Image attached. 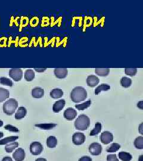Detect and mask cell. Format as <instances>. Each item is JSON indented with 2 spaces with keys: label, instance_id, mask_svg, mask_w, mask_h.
<instances>
[{
  "label": "cell",
  "instance_id": "6da1fadb",
  "mask_svg": "<svg viewBox=\"0 0 143 161\" xmlns=\"http://www.w3.org/2000/svg\"><path fill=\"white\" fill-rule=\"evenodd\" d=\"M88 93L82 86H76L70 92V99L74 103H80L85 100Z\"/></svg>",
  "mask_w": 143,
  "mask_h": 161
},
{
  "label": "cell",
  "instance_id": "7a4b0ae2",
  "mask_svg": "<svg viewBox=\"0 0 143 161\" xmlns=\"http://www.w3.org/2000/svg\"><path fill=\"white\" fill-rule=\"evenodd\" d=\"M74 125L76 130L85 131L90 125V119L87 115H80L74 121Z\"/></svg>",
  "mask_w": 143,
  "mask_h": 161
},
{
  "label": "cell",
  "instance_id": "3957f363",
  "mask_svg": "<svg viewBox=\"0 0 143 161\" xmlns=\"http://www.w3.org/2000/svg\"><path fill=\"white\" fill-rule=\"evenodd\" d=\"M18 102L14 98L7 100L3 105V112L7 115H12L14 114L18 108Z\"/></svg>",
  "mask_w": 143,
  "mask_h": 161
},
{
  "label": "cell",
  "instance_id": "277c9868",
  "mask_svg": "<svg viewBox=\"0 0 143 161\" xmlns=\"http://www.w3.org/2000/svg\"><path fill=\"white\" fill-rule=\"evenodd\" d=\"M30 152L33 155H39L42 152L44 147L42 144L38 142H34L30 144Z\"/></svg>",
  "mask_w": 143,
  "mask_h": 161
},
{
  "label": "cell",
  "instance_id": "5b68a950",
  "mask_svg": "<svg viewBox=\"0 0 143 161\" xmlns=\"http://www.w3.org/2000/svg\"><path fill=\"white\" fill-rule=\"evenodd\" d=\"M8 75L14 81L19 82L23 78V71L19 68H13L9 70Z\"/></svg>",
  "mask_w": 143,
  "mask_h": 161
},
{
  "label": "cell",
  "instance_id": "8992f818",
  "mask_svg": "<svg viewBox=\"0 0 143 161\" xmlns=\"http://www.w3.org/2000/svg\"><path fill=\"white\" fill-rule=\"evenodd\" d=\"M85 141V136L82 132H75L72 136V142L74 145L80 146Z\"/></svg>",
  "mask_w": 143,
  "mask_h": 161
},
{
  "label": "cell",
  "instance_id": "52a82bcc",
  "mask_svg": "<svg viewBox=\"0 0 143 161\" xmlns=\"http://www.w3.org/2000/svg\"><path fill=\"white\" fill-rule=\"evenodd\" d=\"M89 152L92 155H100L102 152V146L98 143H92L89 146Z\"/></svg>",
  "mask_w": 143,
  "mask_h": 161
},
{
  "label": "cell",
  "instance_id": "ba28073f",
  "mask_svg": "<svg viewBox=\"0 0 143 161\" xmlns=\"http://www.w3.org/2000/svg\"><path fill=\"white\" fill-rule=\"evenodd\" d=\"M100 139L103 144H108L113 142V135L112 132L108 131H106L101 134Z\"/></svg>",
  "mask_w": 143,
  "mask_h": 161
},
{
  "label": "cell",
  "instance_id": "9c48e42d",
  "mask_svg": "<svg viewBox=\"0 0 143 161\" xmlns=\"http://www.w3.org/2000/svg\"><path fill=\"white\" fill-rule=\"evenodd\" d=\"M77 115L76 110L72 108H68L64 112V117L68 121L74 119Z\"/></svg>",
  "mask_w": 143,
  "mask_h": 161
},
{
  "label": "cell",
  "instance_id": "30bf717a",
  "mask_svg": "<svg viewBox=\"0 0 143 161\" xmlns=\"http://www.w3.org/2000/svg\"><path fill=\"white\" fill-rule=\"evenodd\" d=\"M26 157L25 151L22 148H19L13 153V158L16 161H23Z\"/></svg>",
  "mask_w": 143,
  "mask_h": 161
},
{
  "label": "cell",
  "instance_id": "8fae6325",
  "mask_svg": "<svg viewBox=\"0 0 143 161\" xmlns=\"http://www.w3.org/2000/svg\"><path fill=\"white\" fill-rule=\"evenodd\" d=\"M54 73L57 78L64 79L68 75V70L66 68H56Z\"/></svg>",
  "mask_w": 143,
  "mask_h": 161
},
{
  "label": "cell",
  "instance_id": "7c38bea8",
  "mask_svg": "<svg viewBox=\"0 0 143 161\" xmlns=\"http://www.w3.org/2000/svg\"><path fill=\"white\" fill-rule=\"evenodd\" d=\"M100 82V79L96 75H91L87 76L86 82L88 86L95 87L97 86Z\"/></svg>",
  "mask_w": 143,
  "mask_h": 161
},
{
  "label": "cell",
  "instance_id": "4fadbf2b",
  "mask_svg": "<svg viewBox=\"0 0 143 161\" xmlns=\"http://www.w3.org/2000/svg\"><path fill=\"white\" fill-rule=\"evenodd\" d=\"M66 104V101L64 99H60L57 100L52 106V110L54 113H58L61 110H62Z\"/></svg>",
  "mask_w": 143,
  "mask_h": 161
},
{
  "label": "cell",
  "instance_id": "5bb4252c",
  "mask_svg": "<svg viewBox=\"0 0 143 161\" xmlns=\"http://www.w3.org/2000/svg\"><path fill=\"white\" fill-rule=\"evenodd\" d=\"M31 94L35 98H41L44 96V90L41 87H35L32 90Z\"/></svg>",
  "mask_w": 143,
  "mask_h": 161
},
{
  "label": "cell",
  "instance_id": "9a60e30c",
  "mask_svg": "<svg viewBox=\"0 0 143 161\" xmlns=\"http://www.w3.org/2000/svg\"><path fill=\"white\" fill-rule=\"evenodd\" d=\"M27 114V110L23 106L19 107L15 114V119L19 120L24 118Z\"/></svg>",
  "mask_w": 143,
  "mask_h": 161
},
{
  "label": "cell",
  "instance_id": "2e32d148",
  "mask_svg": "<svg viewBox=\"0 0 143 161\" xmlns=\"http://www.w3.org/2000/svg\"><path fill=\"white\" fill-rule=\"evenodd\" d=\"M63 94H64L63 91L60 88H54V89L52 90L50 93V97L52 98H54V99L62 97Z\"/></svg>",
  "mask_w": 143,
  "mask_h": 161
},
{
  "label": "cell",
  "instance_id": "e0dca14e",
  "mask_svg": "<svg viewBox=\"0 0 143 161\" xmlns=\"http://www.w3.org/2000/svg\"><path fill=\"white\" fill-rule=\"evenodd\" d=\"M24 77L25 80L28 82H30L34 80L35 77V73L34 70L32 69H27L25 70V74H24Z\"/></svg>",
  "mask_w": 143,
  "mask_h": 161
},
{
  "label": "cell",
  "instance_id": "ac0fdd59",
  "mask_svg": "<svg viewBox=\"0 0 143 161\" xmlns=\"http://www.w3.org/2000/svg\"><path fill=\"white\" fill-rule=\"evenodd\" d=\"M57 144V139L55 136H50L47 138V146L49 148H55Z\"/></svg>",
  "mask_w": 143,
  "mask_h": 161
},
{
  "label": "cell",
  "instance_id": "d6986e66",
  "mask_svg": "<svg viewBox=\"0 0 143 161\" xmlns=\"http://www.w3.org/2000/svg\"><path fill=\"white\" fill-rule=\"evenodd\" d=\"M10 92L8 90L0 87V103L4 102L9 98Z\"/></svg>",
  "mask_w": 143,
  "mask_h": 161
},
{
  "label": "cell",
  "instance_id": "ffe728a7",
  "mask_svg": "<svg viewBox=\"0 0 143 161\" xmlns=\"http://www.w3.org/2000/svg\"><path fill=\"white\" fill-rule=\"evenodd\" d=\"M35 126L42 130H52L57 126L56 124L54 123H46V124H35Z\"/></svg>",
  "mask_w": 143,
  "mask_h": 161
},
{
  "label": "cell",
  "instance_id": "44dd1931",
  "mask_svg": "<svg viewBox=\"0 0 143 161\" xmlns=\"http://www.w3.org/2000/svg\"><path fill=\"white\" fill-rule=\"evenodd\" d=\"M110 89V86L108 84H102L100 86L96 88L95 90V94L98 95L102 92H105V91H109Z\"/></svg>",
  "mask_w": 143,
  "mask_h": 161
},
{
  "label": "cell",
  "instance_id": "7402d4cb",
  "mask_svg": "<svg viewBox=\"0 0 143 161\" xmlns=\"http://www.w3.org/2000/svg\"><path fill=\"white\" fill-rule=\"evenodd\" d=\"M19 138V136H8L6 138H3L0 140V145H5V144L10 143L13 142H15Z\"/></svg>",
  "mask_w": 143,
  "mask_h": 161
},
{
  "label": "cell",
  "instance_id": "603a6c76",
  "mask_svg": "<svg viewBox=\"0 0 143 161\" xmlns=\"http://www.w3.org/2000/svg\"><path fill=\"white\" fill-rule=\"evenodd\" d=\"M119 158L122 161H130L132 159V156L129 153L125 152H120L118 154Z\"/></svg>",
  "mask_w": 143,
  "mask_h": 161
},
{
  "label": "cell",
  "instance_id": "cb8c5ba5",
  "mask_svg": "<svg viewBox=\"0 0 143 161\" xmlns=\"http://www.w3.org/2000/svg\"><path fill=\"white\" fill-rule=\"evenodd\" d=\"M102 125L100 122H96L95 124L94 128L91 131L90 133V136H94L98 135L100 132L102 131Z\"/></svg>",
  "mask_w": 143,
  "mask_h": 161
},
{
  "label": "cell",
  "instance_id": "d4e9b609",
  "mask_svg": "<svg viewBox=\"0 0 143 161\" xmlns=\"http://www.w3.org/2000/svg\"><path fill=\"white\" fill-rule=\"evenodd\" d=\"M120 85L122 87L124 88H129L131 86L132 80L131 78L124 76L120 79Z\"/></svg>",
  "mask_w": 143,
  "mask_h": 161
},
{
  "label": "cell",
  "instance_id": "484cf974",
  "mask_svg": "<svg viewBox=\"0 0 143 161\" xmlns=\"http://www.w3.org/2000/svg\"><path fill=\"white\" fill-rule=\"evenodd\" d=\"M110 70L108 68H96L95 73L100 76H107L110 73Z\"/></svg>",
  "mask_w": 143,
  "mask_h": 161
},
{
  "label": "cell",
  "instance_id": "4316f807",
  "mask_svg": "<svg viewBox=\"0 0 143 161\" xmlns=\"http://www.w3.org/2000/svg\"><path fill=\"white\" fill-rule=\"evenodd\" d=\"M17 147H19V143L17 142H13L7 144L5 147V150L7 153H12Z\"/></svg>",
  "mask_w": 143,
  "mask_h": 161
},
{
  "label": "cell",
  "instance_id": "83f0119b",
  "mask_svg": "<svg viewBox=\"0 0 143 161\" xmlns=\"http://www.w3.org/2000/svg\"><path fill=\"white\" fill-rule=\"evenodd\" d=\"M134 146L137 149H143V137L142 136H138L134 140Z\"/></svg>",
  "mask_w": 143,
  "mask_h": 161
},
{
  "label": "cell",
  "instance_id": "f1b7e54d",
  "mask_svg": "<svg viewBox=\"0 0 143 161\" xmlns=\"http://www.w3.org/2000/svg\"><path fill=\"white\" fill-rule=\"evenodd\" d=\"M91 104V100H88L85 102H84L82 103L78 104L75 105V108L79 110H84L88 108Z\"/></svg>",
  "mask_w": 143,
  "mask_h": 161
},
{
  "label": "cell",
  "instance_id": "f546056e",
  "mask_svg": "<svg viewBox=\"0 0 143 161\" xmlns=\"http://www.w3.org/2000/svg\"><path fill=\"white\" fill-rule=\"evenodd\" d=\"M0 84L4 86H13V82L10 78L7 77H1L0 78Z\"/></svg>",
  "mask_w": 143,
  "mask_h": 161
},
{
  "label": "cell",
  "instance_id": "4dcf8cb0",
  "mask_svg": "<svg viewBox=\"0 0 143 161\" xmlns=\"http://www.w3.org/2000/svg\"><path fill=\"white\" fill-rule=\"evenodd\" d=\"M120 145L118 143H114L110 145L109 147L106 149V152L108 153H114L116 152H118L119 150L120 149Z\"/></svg>",
  "mask_w": 143,
  "mask_h": 161
},
{
  "label": "cell",
  "instance_id": "1f68e13d",
  "mask_svg": "<svg viewBox=\"0 0 143 161\" xmlns=\"http://www.w3.org/2000/svg\"><path fill=\"white\" fill-rule=\"evenodd\" d=\"M137 73V68H125V74L126 75L133 76L136 75Z\"/></svg>",
  "mask_w": 143,
  "mask_h": 161
},
{
  "label": "cell",
  "instance_id": "d6a6232c",
  "mask_svg": "<svg viewBox=\"0 0 143 161\" xmlns=\"http://www.w3.org/2000/svg\"><path fill=\"white\" fill-rule=\"evenodd\" d=\"M4 129L7 130L9 131H12V132H19V130L17 128V127H14L12 125H6L4 126Z\"/></svg>",
  "mask_w": 143,
  "mask_h": 161
},
{
  "label": "cell",
  "instance_id": "836d02e7",
  "mask_svg": "<svg viewBox=\"0 0 143 161\" xmlns=\"http://www.w3.org/2000/svg\"><path fill=\"white\" fill-rule=\"evenodd\" d=\"M107 161H119L117 156L115 154H111L107 156Z\"/></svg>",
  "mask_w": 143,
  "mask_h": 161
},
{
  "label": "cell",
  "instance_id": "e575fe53",
  "mask_svg": "<svg viewBox=\"0 0 143 161\" xmlns=\"http://www.w3.org/2000/svg\"><path fill=\"white\" fill-rule=\"evenodd\" d=\"M78 161H92V158L90 156H82L80 158Z\"/></svg>",
  "mask_w": 143,
  "mask_h": 161
},
{
  "label": "cell",
  "instance_id": "d590c367",
  "mask_svg": "<svg viewBox=\"0 0 143 161\" xmlns=\"http://www.w3.org/2000/svg\"><path fill=\"white\" fill-rule=\"evenodd\" d=\"M138 131L141 134V136H143V123H141L140 124V125H139V127H138Z\"/></svg>",
  "mask_w": 143,
  "mask_h": 161
},
{
  "label": "cell",
  "instance_id": "8d00e7d4",
  "mask_svg": "<svg viewBox=\"0 0 143 161\" xmlns=\"http://www.w3.org/2000/svg\"><path fill=\"white\" fill-rule=\"evenodd\" d=\"M138 108H139L140 109H143V101H140L137 103V104Z\"/></svg>",
  "mask_w": 143,
  "mask_h": 161
},
{
  "label": "cell",
  "instance_id": "74e56055",
  "mask_svg": "<svg viewBox=\"0 0 143 161\" xmlns=\"http://www.w3.org/2000/svg\"><path fill=\"white\" fill-rule=\"evenodd\" d=\"M46 70L47 68H35V70L37 72H44Z\"/></svg>",
  "mask_w": 143,
  "mask_h": 161
},
{
  "label": "cell",
  "instance_id": "f35d334b",
  "mask_svg": "<svg viewBox=\"0 0 143 161\" xmlns=\"http://www.w3.org/2000/svg\"><path fill=\"white\" fill-rule=\"evenodd\" d=\"M2 161H14L12 159V158L10 156H5L3 158Z\"/></svg>",
  "mask_w": 143,
  "mask_h": 161
},
{
  "label": "cell",
  "instance_id": "ab89813d",
  "mask_svg": "<svg viewBox=\"0 0 143 161\" xmlns=\"http://www.w3.org/2000/svg\"><path fill=\"white\" fill-rule=\"evenodd\" d=\"M35 161H47V159H45V158H38V159H36Z\"/></svg>",
  "mask_w": 143,
  "mask_h": 161
},
{
  "label": "cell",
  "instance_id": "60d3db41",
  "mask_svg": "<svg viewBox=\"0 0 143 161\" xmlns=\"http://www.w3.org/2000/svg\"><path fill=\"white\" fill-rule=\"evenodd\" d=\"M138 161H143V155H141L139 157Z\"/></svg>",
  "mask_w": 143,
  "mask_h": 161
},
{
  "label": "cell",
  "instance_id": "b9f144b4",
  "mask_svg": "<svg viewBox=\"0 0 143 161\" xmlns=\"http://www.w3.org/2000/svg\"><path fill=\"white\" fill-rule=\"evenodd\" d=\"M3 125H4V122H3V121L0 119V127H3Z\"/></svg>",
  "mask_w": 143,
  "mask_h": 161
},
{
  "label": "cell",
  "instance_id": "7bdbcfd3",
  "mask_svg": "<svg viewBox=\"0 0 143 161\" xmlns=\"http://www.w3.org/2000/svg\"><path fill=\"white\" fill-rule=\"evenodd\" d=\"M4 136V133L3 132H0V139L3 138Z\"/></svg>",
  "mask_w": 143,
  "mask_h": 161
}]
</instances>
